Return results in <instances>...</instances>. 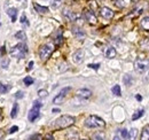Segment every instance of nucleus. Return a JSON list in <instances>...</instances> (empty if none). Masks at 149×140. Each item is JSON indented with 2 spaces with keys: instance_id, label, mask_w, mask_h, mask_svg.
<instances>
[{
  "instance_id": "1",
  "label": "nucleus",
  "mask_w": 149,
  "mask_h": 140,
  "mask_svg": "<svg viewBox=\"0 0 149 140\" xmlns=\"http://www.w3.org/2000/svg\"><path fill=\"white\" fill-rule=\"evenodd\" d=\"M85 126L90 127V129H99V127H104L106 126V122L95 115H91L85 120Z\"/></svg>"
},
{
  "instance_id": "2",
  "label": "nucleus",
  "mask_w": 149,
  "mask_h": 140,
  "mask_svg": "<svg viewBox=\"0 0 149 140\" xmlns=\"http://www.w3.org/2000/svg\"><path fill=\"white\" fill-rule=\"evenodd\" d=\"M74 117L70 115H63L61 117H58L55 121V127L56 129H67L71 125L74 124Z\"/></svg>"
},
{
  "instance_id": "3",
  "label": "nucleus",
  "mask_w": 149,
  "mask_h": 140,
  "mask_svg": "<svg viewBox=\"0 0 149 140\" xmlns=\"http://www.w3.org/2000/svg\"><path fill=\"white\" fill-rule=\"evenodd\" d=\"M26 53H28V46L24 43H19L10 50V56L16 59H23L25 57Z\"/></svg>"
},
{
  "instance_id": "4",
  "label": "nucleus",
  "mask_w": 149,
  "mask_h": 140,
  "mask_svg": "<svg viewBox=\"0 0 149 140\" xmlns=\"http://www.w3.org/2000/svg\"><path fill=\"white\" fill-rule=\"evenodd\" d=\"M53 51H54V45L53 44H45L39 48V57L42 61H45L52 55Z\"/></svg>"
},
{
  "instance_id": "5",
  "label": "nucleus",
  "mask_w": 149,
  "mask_h": 140,
  "mask_svg": "<svg viewBox=\"0 0 149 140\" xmlns=\"http://www.w3.org/2000/svg\"><path fill=\"white\" fill-rule=\"evenodd\" d=\"M40 108H41V104L39 101H35L31 110L29 111V115H28V118L30 122H35L40 116Z\"/></svg>"
},
{
  "instance_id": "6",
  "label": "nucleus",
  "mask_w": 149,
  "mask_h": 140,
  "mask_svg": "<svg viewBox=\"0 0 149 140\" xmlns=\"http://www.w3.org/2000/svg\"><path fill=\"white\" fill-rule=\"evenodd\" d=\"M134 68L138 72H145L149 69V60L148 59H138L134 62Z\"/></svg>"
},
{
  "instance_id": "7",
  "label": "nucleus",
  "mask_w": 149,
  "mask_h": 140,
  "mask_svg": "<svg viewBox=\"0 0 149 140\" xmlns=\"http://www.w3.org/2000/svg\"><path fill=\"white\" fill-rule=\"evenodd\" d=\"M70 90H71V88H62V90L60 91V93L56 95L54 99H53V102H54V104H56V105H58V104H62V102H63V100H64V98L67 97V94L70 92Z\"/></svg>"
},
{
  "instance_id": "8",
  "label": "nucleus",
  "mask_w": 149,
  "mask_h": 140,
  "mask_svg": "<svg viewBox=\"0 0 149 140\" xmlns=\"http://www.w3.org/2000/svg\"><path fill=\"white\" fill-rule=\"evenodd\" d=\"M84 16L86 18V21L90 23V24H96L97 23V18L95 16V14H94L92 10H90V9H85L84 10Z\"/></svg>"
},
{
  "instance_id": "9",
  "label": "nucleus",
  "mask_w": 149,
  "mask_h": 140,
  "mask_svg": "<svg viewBox=\"0 0 149 140\" xmlns=\"http://www.w3.org/2000/svg\"><path fill=\"white\" fill-rule=\"evenodd\" d=\"M100 15L103 18H106V20H111L113 18V15H115V13L112 12V9H110L109 7H102L100 9Z\"/></svg>"
},
{
  "instance_id": "10",
  "label": "nucleus",
  "mask_w": 149,
  "mask_h": 140,
  "mask_svg": "<svg viewBox=\"0 0 149 140\" xmlns=\"http://www.w3.org/2000/svg\"><path fill=\"white\" fill-rule=\"evenodd\" d=\"M76 95L78 98H80V99H88V98H91L92 92L88 88H80V90H78L76 92Z\"/></svg>"
},
{
  "instance_id": "11",
  "label": "nucleus",
  "mask_w": 149,
  "mask_h": 140,
  "mask_svg": "<svg viewBox=\"0 0 149 140\" xmlns=\"http://www.w3.org/2000/svg\"><path fill=\"white\" fill-rule=\"evenodd\" d=\"M63 16L67 18L68 21H70V22H74V21L78 20V15L74 12H71L69 9H64L63 10Z\"/></svg>"
},
{
  "instance_id": "12",
  "label": "nucleus",
  "mask_w": 149,
  "mask_h": 140,
  "mask_svg": "<svg viewBox=\"0 0 149 140\" xmlns=\"http://www.w3.org/2000/svg\"><path fill=\"white\" fill-rule=\"evenodd\" d=\"M72 60H74V63H81L83 60H84V51L83 50H78L72 55Z\"/></svg>"
},
{
  "instance_id": "13",
  "label": "nucleus",
  "mask_w": 149,
  "mask_h": 140,
  "mask_svg": "<svg viewBox=\"0 0 149 140\" xmlns=\"http://www.w3.org/2000/svg\"><path fill=\"white\" fill-rule=\"evenodd\" d=\"M71 31H72V35H74L76 38H78V39H81V38H84V37H85V32H84V30H83V29H80V28H78V27H72Z\"/></svg>"
},
{
  "instance_id": "14",
  "label": "nucleus",
  "mask_w": 149,
  "mask_h": 140,
  "mask_svg": "<svg viewBox=\"0 0 149 140\" xmlns=\"http://www.w3.org/2000/svg\"><path fill=\"white\" fill-rule=\"evenodd\" d=\"M7 14L9 15L12 22H15V21H16V18H17V9H16V8H14V7L9 8V9L7 10Z\"/></svg>"
},
{
  "instance_id": "15",
  "label": "nucleus",
  "mask_w": 149,
  "mask_h": 140,
  "mask_svg": "<svg viewBox=\"0 0 149 140\" xmlns=\"http://www.w3.org/2000/svg\"><path fill=\"white\" fill-rule=\"evenodd\" d=\"M33 7H35V9H36V12L38 13H40V14H46V13H48V8L47 7H45V6H40V5H38V4H33Z\"/></svg>"
},
{
  "instance_id": "16",
  "label": "nucleus",
  "mask_w": 149,
  "mask_h": 140,
  "mask_svg": "<svg viewBox=\"0 0 149 140\" xmlns=\"http://www.w3.org/2000/svg\"><path fill=\"white\" fill-rule=\"evenodd\" d=\"M116 54H117V52H116V50L113 47H108L106 50V52H104L106 57H108V59H113L116 56Z\"/></svg>"
},
{
  "instance_id": "17",
  "label": "nucleus",
  "mask_w": 149,
  "mask_h": 140,
  "mask_svg": "<svg viewBox=\"0 0 149 140\" xmlns=\"http://www.w3.org/2000/svg\"><path fill=\"white\" fill-rule=\"evenodd\" d=\"M9 64V59L6 57V55H1V60H0V67L2 69H6Z\"/></svg>"
},
{
  "instance_id": "18",
  "label": "nucleus",
  "mask_w": 149,
  "mask_h": 140,
  "mask_svg": "<svg viewBox=\"0 0 149 140\" xmlns=\"http://www.w3.org/2000/svg\"><path fill=\"white\" fill-rule=\"evenodd\" d=\"M140 140H149V125L143 127V130H142V132H141Z\"/></svg>"
},
{
  "instance_id": "19",
  "label": "nucleus",
  "mask_w": 149,
  "mask_h": 140,
  "mask_svg": "<svg viewBox=\"0 0 149 140\" xmlns=\"http://www.w3.org/2000/svg\"><path fill=\"white\" fill-rule=\"evenodd\" d=\"M17 114H19V105L17 104H14L13 109H12V113H10V117L12 118H16L17 117Z\"/></svg>"
},
{
  "instance_id": "20",
  "label": "nucleus",
  "mask_w": 149,
  "mask_h": 140,
  "mask_svg": "<svg viewBox=\"0 0 149 140\" xmlns=\"http://www.w3.org/2000/svg\"><path fill=\"white\" fill-rule=\"evenodd\" d=\"M143 114H145V110H143V109L138 110L136 113H134V114H133V116H132V121H136V120H139Z\"/></svg>"
},
{
  "instance_id": "21",
  "label": "nucleus",
  "mask_w": 149,
  "mask_h": 140,
  "mask_svg": "<svg viewBox=\"0 0 149 140\" xmlns=\"http://www.w3.org/2000/svg\"><path fill=\"white\" fill-rule=\"evenodd\" d=\"M15 38L19 39V40H22V41H25V39H26L25 32H24L23 30H21V31H19V32H16V34H15Z\"/></svg>"
},
{
  "instance_id": "22",
  "label": "nucleus",
  "mask_w": 149,
  "mask_h": 140,
  "mask_svg": "<svg viewBox=\"0 0 149 140\" xmlns=\"http://www.w3.org/2000/svg\"><path fill=\"white\" fill-rule=\"evenodd\" d=\"M141 27H142L145 30L149 31V16H146V18L141 21Z\"/></svg>"
},
{
  "instance_id": "23",
  "label": "nucleus",
  "mask_w": 149,
  "mask_h": 140,
  "mask_svg": "<svg viewBox=\"0 0 149 140\" xmlns=\"http://www.w3.org/2000/svg\"><path fill=\"white\" fill-rule=\"evenodd\" d=\"M123 82H124V84L126 85V86H131L132 85V77H131L130 75H124V77H123Z\"/></svg>"
},
{
  "instance_id": "24",
  "label": "nucleus",
  "mask_w": 149,
  "mask_h": 140,
  "mask_svg": "<svg viewBox=\"0 0 149 140\" xmlns=\"http://www.w3.org/2000/svg\"><path fill=\"white\" fill-rule=\"evenodd\" d=\"M136 134H138V130H136V129H131L130 131H129V138H127V139L135 140Z\"/></svg>"
},
{
  "instance_id": "25",
  "label": "nucleus",
  "mask_w": 149,
  "mask_h": 140,
  "mask_svg": "<svg viewBox=\"0 0 149 140\" xmlns=\"http://www.w3.org/2000/svg\"><path fill=\"white\" fill-rule=\"evenodd\" d=\"M112 93L115 94V95H117V97H120L122 95V91H120V86L119 85H115L113 88H111Z\"/></svg>"
},
{
  "instance_id": "26",
  "label": "nucleus",
  "mask_w": 149,
  "mask_h": 140,
  "mask_svg": "<svg viewBox=\"0 0 149 140\" xmlns=\"http://www.w3.org/2000/svg\"><path fill=\"white\" fill-rule=\"evenodd\" d=\"M9 86L8 85H5V84H2V83H0V93L1 94H6L8 91H9Z\"/></svg>"
},
{
  "instance_id": "27",
  "label": "nucleus",
  "mask_w": 149,
  "mask_h": 140,
  "mask_svg": "<svg viewBox=\"0 0 149 140\" xmlns=\"http://www.w3.org/2000/svg\"><path fill=\"white\" fill-rule=\"evenodd\" d=\"M140 46H141L143 50H148L149 48V38H145V39L140 43Z\"/></svg>"
},
{
  "instance_id": "28",
  "label": "nucleus",
  "mask_w": 149,
  "mask_h": 140,
  "mask_svg": "<svg viewBox=\"0 0 149 140\" xmlns=\"http://www.w3.org/2000/svg\"><path fill=\"white\" fill-rule=\"evenodd\" d=\"M112 2H113V5L117 6L118 8H123V7H125V2H124V0H112Z\"/></svg>"
},
{
  "instance_id": "29",
  "label": "nucleus",
  "mask_w": 149,
  "mask_h": 140,
  "mask_svg": "<svg viewBox=\"0 0 149 140\" xmlns=\"http://www.w3.org/2000/svg\"><path fill=\"white\" fill-rule=\"evenodd\" d=\"M23 82H24V84H25L26 86H30V85L33 84V79H32V77H30V76H26V77L23 79Z\"/></svg>"
},
{
  "instance_id": "30",
  "label": "nucleus",
  "mask_w": 149,
  "mask_h": 140,
  "mask_svg": "<svg viewBox=\"0 0 149 140\" xmlns=\"http://www.w3.org/2000/svg\"><path fill=\"white\" fill-rule=\"evenodd\" d=\"M61 2H62V0H51V6H52V8L56 9L60 7Z\"/></svg>"
},
{
  "instance_id": "31",
  "label": "nucleus",
  "mask_w": 149,
  "mask_h": 140,
  "mask_svg": "<svg viewBox=\"0 0 149 140\" xmlns=\"http://www.w3.org/2000/svg\"><path fill=\"white\" fill-rule=\"evenodd\" d=\"M38 95H39L40 98H45V97L48 95V92H47L46 90H39V91H38Z\"/></svg>"
},
{
  "instance_id": "32",
  "label": "nucleus",
  "mask_w": 149,
  "mask_h": 140,
  "mask_svg": "<svg viewBox=\"0 0 149 140\" xmlns=\"http://www.w3.org/2000/svg\"><path fill=\"white\" fill-rule=\"evenodd\" d=\"M21 23L22 24H24V25H29V22H28V18L25 16V14L23 13L22 14V16H21Z\"/></svg>"
},
{
  "instance_id": "33",
  "label": "nucleus",
  "mask_w": 149,
  "mask_h": 140,
  "mask_svg": "<svg viewBox=\"0 0 149 140\" xmlns=\"http://www.w3.org/2000/svg\"><path fill=\"white\" fill-rule=\"evenodd\" d=\"M120 134H122V138H124V139H127L129 138V131L125 130V129L120 130Z\"/></svg>"
},
{
  "instance_id": "34",
  "label": "nucleus",
  "mask_w": 149,
  "mask_h": 140,
  "mask_svg": "<svg viewBox=\"0 0 149 140\" xmlns=\"http://www.w3.org/2000/svg\"><path fill=\"white\" fill-rule=\"evenodd\" d=\"M61 43H62V35L58 34V36L56 37V39H55V44L56 45H61Z\"/></svg>"
},
{
  "instance_id": "35",
  "label": "nucleus",
  "mask_w": 149,
  "mask_h": 140,
  "mask_svg": "<svg viewBox=\"0 0 149 140\" xmlns=\"http://www.w3.org/2000/svg\"><path fill=\"white\" fill-rule=\"evenodd\" d=\"M24 97V92H22V91H19L16 94H15V98L16 99H22Z\"/></svg>"
},
{
  "instance_id": "36",
  "label": "nucleus",
  "mask_w": 149,
  "mask_h": 140,
  "mask_svg": "<svg viewBox=\"0 0 149 140\" xmlns=\"http://www.w3.org/2000/svg\"><path fill=\"white\" fill-rule=\"evenodd\" d=\"M88 67L94 70H97L99 68H100V63H96V64H88Z\"/></svg>"
},
{
  "instance_id": "37",
  "label": "nucleus",
  "mask_w": 149,
  "mask_h": 140,
  "mask_svg": "<svg viewBox=\"0 0 149 140\" xmlns=\"http://www.w3.org/2000/svg\"><path fill=\"white\" fill-rule=\"evenodd\" d=\"M17 130H19V126H13V127H10L9 133H10V134H12V133H15V132H17Z\"/></svg>"
},
{
  "instance_id": "38",
  "label": "nucleus",
  "mask_w": 149,
  "mask_h": 140,
  "mask_svg": "<svg viewBox=\"0 0 149 140\" xmlns=\"http://www.w3.org/2000/svg\"><path fill=\"white\" fill-rule=\"evenodd\" d=\"M93 140H104L101 136H99V134H95L93 137Z\"/></svg>"
},
{
  "instance_id": "39",
  "label": "nucleus",
  "mask_w": 149,
  "mask_h": 140,
  "mask_svg": "<svg viewBox=\"0 0 149 140\" xmlns=\"http://www.w3.org/2000/svg\"><path fill=\"white\" fill-rule=\"evenodd\" d=\"M32 67H33V61H30L29 62V66H28V70H31Z\"/></svg>"
},
{
  "instance_id": "40",
  "label": "nucleus",
  "mask_w": 149,
  "mask_h": 140,
  "mask_svg": "<svg viewBox=\"0 0 149 140\" xmlns=\"http://www.w3.org/2000/svg\"><path fill=\"white\" fill-rule=\"evenodd\" d=\"M52 111H53L54 114H55V113H60V109H58V108H54V109H53Z\"/></svg>"
},
{
  "instance_id": "41",
  "label": "nucleus",
  "mask_w": 149,
  "mask_h": 140,
  "mask_svg": "<svg viewBox=\"0 0 149 140\" xmlns=\"http://www.w3.org/2000/svg\"><path fill=\"white\" fill-rule=\"evenodd\" d=\"M3 136H5V133H3V131H2V130H0V139H1V138H2Z\"/></svg>"
},
{
  "instance_id": "42",
  "label": "nucleus",
  "mask_w": 149,
  "mask_h": 140,
  "mask_svg": "<svg viewBox=\"0 0 149 140\" xmlns=\"http://www.w3.org/2000/svg\"><path fill=\"white\" fill-rule=\"evenodd\" d=\"M135 98H136V99H138V100H139V101H141V99H142V98H141V95H136V97H135Z\"/></svg>"
},
{
  "instance_id": "43",
  "label": "nucleus",
  "mask_w": 149,
  "mask_h": 140,
  "mask_svg": "<svg viewBox=\"0 0 149 140\" xmlns=\"http://www.w3.org/2000/svg\"><path fill=\"white\" fill-rule=\"evenodd\" d=\"M113 140H120V138H119L118 136H115V137H113Z\"/></svg>"
},
{
  "instance_id": "44",
  "label": "nucleus",
  "mask_w": 149,
  "mask_h": 140,
  "mask_svg": "<svg viewBox=\"0 0 149 140\" xmlns=\"http://www.w3.org/2000/svg\"><path fill=\"white\" fill-rule=\"evenodd\" d=\"M2 121V114H1V110H0V122Z\"/></svg>"
},
{
  "instance_id": "45",
  "label": "nucleus",
  "mask_w": 149,
  "mask_h": 140,
  "mask_svg": "<svg viewBox=\"0 0 149 140\" xmlns=\"http://www.w3.org/2000/svg\"><path fill=\"white\" fill-rule=\"evenodd\" d=\"M81 140H87V139H81Z\"/></svg>"
}]
</instances>
